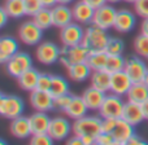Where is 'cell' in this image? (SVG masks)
Listing matches in <instances>:
<instances>
[{"mask_svg":"<svg viewBox=\"0 0 148 145\" xmlns=\"http://www.w3.org/2000/svg\"><path fill=\"white\" fill-rule=\"evenodd\" d=\"M126 97H127V101L136 102V104H143L146 100H148V87L143 82L133 83V86L130 87Z\"/></svg>","mask_w":148,"mask_h":145,"instance_id":"obj_28","label":"cell"},{"mask_svg":"<svg viewBox=\"0 0 148 145\" xmlns=\"http://www.w3.org/2000/svg\"><path fill=\"white\" fill-rule=\"evenodd\" d=\"M140 33L148 36V17H147V18H143V21H142V25H140Z\"/></svg>","mask_w":148,"mask_h":145,"instance_id":"obj_47","label":"cell"},{"mask_svg":"<svg viewBox=\"0 0 148 145\" xmlns=\"http://www.w3.org/2000/svg\"><path fill=\"white\" fill-rule=\"evenodd\" d=\"M116 122H117V119H114V118H103L101 131H103V132L112 133L113 128H114V126H116Z\"/></svg>","mask_w":148,"mask_h":145,"instance_id":"obj_42","label":"cell"},{"mask_svg":"<svg viewBox=\"0 0 148 145\" xmlns=\"http://www.w3.org/2000/svg\"><path fill=\"white\" fill-rule=\"evenodd\" d=\"M23 5H25L26 16H29V17H34L43 8L40 0H23Z\"/></svg>","mask_w":148,"mask_h":145,"instance_id":"obj_38","label":"cell"},{"mask_svg":"<svg viewBox=\"0 0 148 145\" xmlns=\"http://www.w3.org/2000/svg\"><path fill=\"white\" fill-rule=\"evenodd\" d=\"M49 93L52 95V97H59L61 95L69 93V83L68 80L61 75H52V84L49 88Z\"/></svg>","mask_w":148,"mask_h":145,"instance_id":"obj_30","label":"cell"},{"mask_svg":"<svg viewBox=\"0 0 148 145\" xmlns=\"http://www.w3.org/2000/svg\"><path fill=\"white\" fill-rule=\"evenodd\" d=\"M43 7H47V8H52L53 5L57 4V0H40Z\"/></svg>","mask_w":148,"mask_h":145,"instance_id":"obj_48","label":"cell"},{"mask_svg":"<svg viewBox=\"0 0 148 145\" xmlns=\"http://www.w3.org/2000/svg\"><path fill=\"white\" fill-rule=\"evenodd\" d=\"M66 69H68V76H69V79L73 82H77V83L84 82L92 74V69L88 66V64L86 61L74 64L72 66L66 67Z\"/></svg>","mask_w":148,"mask_h":145,"instance_id":"obj_24","label":"cell"},{"mask_svg":"<svg viewBox=\"0 0 148 145\" xmlns=\"http://www.w3.org/2000/svg\"><path fill=\"white\" fill-rule=\"evenodd\" d=\"M116 16H117V9L113 7V4L107 3V4L101 5L100 8L95 9L92 23L104 29V30H110L114 26Z\"/></svg>","mask_w":148,"mask_h":145,"instance_id":"obj_10","label":"cell"},{"mask_svg":"<svg viewBox=\"0 0 148 145\" xmlns=\"http://www.w3.org/2000/svg\"><path fill=\"white\" fill-rule=\"evenodd\" d=\"M17 52H20V44H18L17 39L7 35L1 36L0 39V62L5 65L9 61L10 57Z\"/></svg>","mask_w":148,"mask_h":145,"instance_id":"obj_21","label":"cell"},{"mask_svg":"<svg viewBox=\"0 0 148 145\" xmlns=\"http://www.w3.org/2000/svg\"><path fill=\"white\" fill-rule=\"evenodd\" d=\"M43 31L31 18L18 27V38L26 46H38L43 39Z\"/></svg>","mask_w":148,"mask_h":145,"instance_id":"obj_7","label":"cell"},{"mask_svg":"<svg viewBox=\"0 0 148 145\" xmlns=\"http://www.w3.org/2000/svg\"><path fill=\"white\" fill-rule=\"evenodd\" d=\"M107 31L108 30H104V29L91 23L84 29V36L82 44L86 47L90 53L105 51L107 43L110 38Z\"/></svg>","mask_w":148,"mask_h":145,"instance_id":"obj_1","label":"cell"},{"mask_svg":"<svg viewBox=\"0 0 148 145\" xmlns=\"http://www.w3.org/2000/svg\"><path fill=\"white\" fill-rule=\"evenodd\" d=\"M123 51H125V43L122 39L110 36L105 47V52L108 54H122Z\"/></svg>","mask_w":148,"mask_h":145,"instance_id":"obj_35","label":"cell"},{"mask_svg":"<svg viewBox=\"0 0 148 145\" xmlns=\"http://www.w3.org/2000/svg\"><path fill=\"white\" fill-rule=\"evenodd\" d=\"M39 73L36 69L30 67L29 70H26L23 74H21L17 78V83L18 87L22 88L26 92H31L34 89H36V84H38V79H39Z\"/></svg>","mask_w":148,"mask_h":145,"instance_id":"obj_27","label":"cell"},{"mask_svg":"<svg viewBox=\"0 0 148 145\" xmlns=\"http://www.w3.org/2000/svg\"><path fill=\"white\" fill-rule=\"evenodd\" d=\"M72 10H73L74 21L82 23V25L92 23L94 14H95V8H92L84 0H78V1L74 3V5L72 7Z\"/></svg>","mask_w":148,"mask_h":145,"instance_id":"obj_16","label":"cell"},{"mask_svg":"<svg viewBox=\"0 0 148 145\" xmlns=\"http://www.w3.org/2000/svg\"><path fill=\"white\" fill-rule=\"evenodd\" d=\"M122 1H126V3H133V4H134V3H135L136 0H122Z\"/></svg>","mask_w":148,"mask_h":145,"instance_id":"obj_53","label":"cell"},{"mask_svg":"<svg viewBox=\"0 0 148 145\" xmlns=\"http://www.w3.org/2000/svg\"><path fill=\"white\" fill-rule=\"evenodd\" d=\"M135 14L136 13H133L129 9H118L113 29L121 34H126V33L133 31L136 26V16Z\"/></svg>","mask_w":148,"mask_h":145,"instance_id":"obj_14","label":"cell"},{"mask_svg":"<svg viewBox=\"0 0 148 145\" xmlns=\"http://www.w3.org/2000/svg\"><path fill=\"white\" fill-rule=\"evenodd\" d=\"M66 143L69 145H83L82 138H81V136H78V135H75V133L70 135L69 138L66 139Z\"/></svg>","mask_w":148,"mask_h":145,"instance_id":"obj_44","label":"cell"},{"mask_svg":"<svg viewBox=\"0 0 148 145\" xmlns=\"http://www.w3.org/2000/svg\"><path fill=\"white\" fill-rule=\"evenodd\" d=\"M120 1H122V0H107V3H109V4H117Z\"/></svg>","mask_w":148,"mask_h":145,"instance_id":"obj_51","label":"cell"},{"mask_svg":"<svg viewBox=\"0 0 148 145\" xmlns=\"http://www.w3.org/2000/svg\"><path fill=\"white\" fill-rule=\"evenodd\" d=\"M84 1L88 3L92 8H95V9H97V8H100L101 5L107 4V0H84Z\"/></svg>","mask_w":148,"mask_h":145,"instance_id":"obj_46","label":"cell"},{"mask_svg":"<svg viewBox=\"0 0 148 145\" xmlns=\"http://www.w3.org/2000/svg\"><path fill=\"white\" fill-rule=\"evenodd\" d=\"M51 10H52L55 27L61 29L74 21L72 8H69L66 4H60V3H57L56 5H53V7L51 8Z\"/></svg>","mask_w":148,"mask_h":145,"instance_id":"obj_18","label":"cell"},{"mask_svg":"<svg viewBox=\"0 0 148 145\" xmlns=\"http://www.w3.org/2000/svg\"><path fill=\"white\" fill-rule=\"evenodd\" d=\"M142 105V110H143V114H144V118L146 119H148V100H146V101L143 102Z\"/></svg>","mask_w":148,"mask_h":145,"instance_id":"obj_49","label":"cell"},{"mask_svg":"<svg viewBox=\"0 0 148 145\" xmlns=\"http://www.w3.org/2000/svg\"><path fill=\"white\" fill-rule=\"evenodd\" d=\"M134 10H135L136 16L140 18L148 17V0H136L134 3Z\"/></svg>","mask_w":148,"mask_h":145,"instance_id":"obj_40","label":"cell"},{"mask_svg":"<svg viewBox=\"0 0 148 145\" xmlns=\"http://www.w3.org/2000/svg\"><path fill=\"white\" fill-rule=\"evenodd\" d=\"M51 84H52V75H51V74H47V73H40V74H39L36 89H40V91L48 92L49 88H51Z\"/></svg>","mask_w":148,"mask_h":145,"instance_id":"obj_39","label":"cell"},{"mask_svg":"<svg viewBox=\"0 0 148 145\" xmlns=\"http://www.w3.org/2000/svg\"><path fill=\"white\" fill-rule=\"evenodd\" d=\"M73 96H74V95L69 92V93L61 95V96H59V97H55V99H53V110H55V112L65 113V110L68 109L70 101H72Z\"/></svg>","mask_w":148,"mask_h":145,"instance_id":"obj_36","label":"cell"},{"mask_svg":"<svg viewBox=\"0 0 148 145\" xmlns=\"http://www.w3.org/2000/svg\"><path fill=\"white\" fill-rule=\"evenodd\" d=\"M33 18V21L42 29V30H48L53 26V17H52L51 8L43 7Z\"/></svg>","mask_w":148,"mask_h":145,"instance_id":"obj_29","label":"cell"},{"mask_svg":"<svg viewBox=\"0 0 148 145\" xmlns=\"http://www.w3.org/2000/svg\"><path fill=\"white\" fill-rule=\"evenodd\" d=\"M87 112H88V106H87L86 101L83 100V97L74 95L68 109L65 110V114H66V117L72 118V119H78V118L84 117L87 114Z\"/></svg>","mask_w":148,"mask_h":145,"instance_id":"obj_23","label":"cell"},{"mask_svg":"<svg viewBox=\"0 0 148 145\" xmlns=\"http://www.w3.org/2000/svg\"><path fill=\"white\" fill-rule=\"evenodd\" d=\"M135 133L134 131V126L130 125L127 120H125L123 118H118L116 126L112 131V135L114 138L116 143L118 145H125L127 144V141L130 140V138Z\"/></svg>","mask_w":148,"mask_h":145,"instance_id":"obj_19","label":"cell"},{"mask_svg":"<svg viewBox=\"0 0 148 145\" xmlns=\"http://www.w3.org/2000/svg\"><path fill=\"white\" fill-rule=\"evenodd\" d=\"M84 29L82 23L73 21L69 25L60 29V40L64 46H75L83 42Z\"/></svg>","mask_w":148,"mask_h":145,"instance_id":"obj_11","label":"cell"},{"mask_svg":"<svg viewBox=\"0 0 148 145\" xmlns=\"http://www.w3.org/2000/svg\"><path fill=\"white\" fill-rule=\"evenodd\" d=\"M127 144H130V145H147L148 143L144 140V139H142L139 135L134 133V135L130 138V140L127 141Z\"/></svg>","mask_w":148,"mask_h":145,"instance_id":"obj_43","label":"cell"},{"mask_svg":"<svg viewBox=\"0 0 148 145\" xmlns=\"http://www.w3.org/2000/svg\"><path fill=\"white\" fill-rule=\"evenodd\" d=\"M30 104L35 112H46L49 113L53 110V97L49 92L34 89L30 92Z\"/></svg>","mask_w":148,"mask_h":145,"instance_id":"obj_13","label":"cell"},{"mask_svg":"<svg viewBox=\"0 0 148 145\" xmlns=\"http://www.w3.org/2000/svg\"><path fill=\"white\" fill-rule=\"evenodd\" d=\"M123 106H125V101L122 100V96L110 92L109 95L105 96L104 102L100 106L99 115L101 118H114V119H118V118L122 117Z\"/></svg>","mask_w":148,"mask_h":145,"instance_id":"obj_5","label":"cell"},{"mask_svg":"<svg viewBox=\"0 0 148 145\" xmlns=\"http://www.w3.org/2000/svg\"><path fill=\"white\" fill-rule=\"evenodd\" d=\"M74 0H57V3H60V4H70V3H73Z\"/></svg>","mask_w":148,"mask_h":145,"instance_id":"obj_50","label":"cell"},{"mask_svg":"<svg viewBox=\"0 0 148 145\" xmlns=\"http://www.w3.org/2000/svg\"><path fill=\"white\" fill-rule=\"evenodd\" d=\"M101 117H96V115H84L82 118L74 119L73 122V133L78 136H95L96 138L100 132H101Z\"/></svg>","mask_w":148,"mask_h":145,"instance_id":"obj_2","label":"cell"},{"mask_svg":"<svg viewBox=\"0 0 148 145\" xmlns=\"http://www.w3.org/2000/svg\"><path fill=\"white\" fill-rule=\"evenodd\" d=\"M5 71L8 75L17 79L21 74H23L26 70L33 67V59L26 52H17L9 59V61L4 65Z\"/></svg>","mask_w":148,"mask_h":145,"instance_id":"obj_6","label":"cell"},{"mask_svg":"<svg viewBox=\"0 0 148 145\" xmlns=\"http://www.w3.org/2000/svg\"><path fill=\"white\" fill-rule=\"evenodd\" d=\"M108 61V53L105 51L101 52H94V53H88L86 62L88 64V66L94 70H103L105 69V65Z\"/></svg>","mask_w":148,"mask_h":145,"instance_id":"obj_32","label":"cell"},{"mask_svg":"<svg viewBox=\"0 0 148 145\" xmlns=\"http://www.w3.org/2000/svg\"><path fill=\"white\" fill-rule=\"evenodd\" d=\"M9 14L10 18H18L26 16L25 12V5H23V0H5V4L3 5Z\"/></svg>","mask_w":148,"mask_h":145,"instance_id":"obj_31","label":"cell"},{"mask_svg":"<svg viewBox=\"0 0 148 145\" xmlns=\"http://www.w3.org/2000/svg\"><path fill=\"white\" fill-rule=\"evenodd\" d=\"M8 18H10L9 14L7 13L5 8L1 7V9H0V27H4L5 23L8 22Z\"/></svg>","mask_w":148,"mask_h":145,"instance_id":"obj_45","label":"cell"},{"mask_svg":"<svg viewBox=\"0 0 148 145\" xmlns=\"http://www.w3.org/2000/svg\"><path fill=\"white\" fill-rule=\"evenodd\" d=\"M51 119L52 118H49V115L46 112H35L34 114H31L29 117V120H30L33 133L48 132Z\"/></svg>","mask_w":148,"mask_h":145,"instance_id":"obj_25","label":"cell"},{"mask_svg":"<svg viewBox=\"0 0 148 145\" xmlns=\"http://www.w3.org/2000/svg\"><path fill=\"white\" fill-rule=\"evenodd\" d=\"M96 144L97 145H114L117 143H116V140H114L112 133L103 132L101 131V132L96 136Z\"/></svg>","mask_w":148,"mask_h":145,"instance_id":"obj_41","label":"cell"},{"mask_svg":"<svg viewBox=\"0 0 148 145\" xmlns=\"http://www.w3.org/2000/svg\"><path fill=\"white\" fill-rule=\"evenodd\" d=\"M110 79H112V74L108 73L105 69L94 70L90 76L91 86L103 92H110Z\"/></svg>","mask_w":148,"mask_h":145,"instance_id":"obj_26","label":"cell"},{"mask_svg":"<svg viewBox=\"0 0 148 145\" xmlns=\"http://www.w3.org/2000/svg\"><path fill=\"white\" fill-rule=\"evenodd\" d=\"M25 102L17 95L0 93V114L7 119H13L22 115Z\"/></svg>","mask_w":148,"mask_h":145,"instance_id":"obj_3","label":"cell"},{"mask_svg":"<svg viewBox=\"0 0 148 145\" xmlns=\"http://www.w3.org/2000/svg\"><path fill=\"white\" fill-rule=\"evenodd\" d=\"M9 130H10V133L14 138L21 139V140L27 139L33 135V130H31L29 117H25V115H20L17 118L10 119Z\"/></svg>","mask_w":148,"mask_h":145,"instance_id":"obj_17","label":"cell"},{"mask_svg":"<svg viewBox=\"0 0 148 145\" xmlns=\"http://www.w3.org/2000/svg\"><path fill=\"white\" fill-rule=\"evenodd\" d=\"M143 83H144V84H146V86L148 87V71H147L146 76H144V79H143Z\"/></svg>","mask_w":148,"mask_h":145,"instance_id":"obj_52","label":"cell"},{"mask_svg":"<svg viewBox=\"0 0 148 145\" xmlns=\"http://www.w3.org/2000/svg\"><path fill=\"white\" fill-rule=\"evenodd\" d=\"M125 71L131 78L133 83H139L143 82L144 76L148 71V66L139 54H130L126 57V65Z\"/></svg>","mask_w":148,"mask_h":145,"instance_id":"obj_9","label":"cell"},{"mask_svg":"<svg viewBox=\"0 0 148 145\" xmlns=\"http://www.w3.org/2000/svg\"><path fill=\"white\" fill-rule=\"evenodd\" d=\"M125 65H126V59L122 54H108L105 70L110 74L122 71V70H125Z\"/></svg>","mask_w":148,"mask_h":145,"instance_id":"obj_33","label":"cell"},{"mask_svg":"<svg viewBox=\"0 0 148 145\" xmlns=\"http://www.w3.org/2000/svg\"><path fill=\"white\" fill-rule=\"evenodd\" d=\"M125 120H127L130 125H133L134 127H136L138 125H140L146 118H144L143 110H142V105L136 104V102H131V101H126L125 106H123V112H122V117Z\"/></svg>","mask_w":148,"mask_h":145,"instance_id":"obj_20","label":"cell"},{"mask_svg":"<svg viewBox=\"0 0 148 145\" xmlns=\"http://www.w3.org/2000/svg\"><path fill=\"white\" fill-rule=\"evenodd\" d=\"M30 144L33 145H52L55 140L51 138L48 132H42V133H33L30 136Z\"/></svg>","mask_w":148,"mask_h":145,"instance_id":"obj_37","label":"cell"},{"mask_svg":"<svg viewBox=\"0 0 148 145\" xmlns=\"http://www.w3.org/2000/svg\"><path fill=\"white\" fill-rule=\"evenodd\" d=\"M131 86H133V80L125 70L112 74V79H110V92L112 93L125 96L127 95Z\"/></svg>","mask_w":148,"mask_h":145,"instance_id":"obj_15","label":"cell"},{"mask_svg":"<svg viewBox=\"0 0 148 145\" xmlns=\"http://www.w3.org/2000/svg\"><path fill=\"white\" fill-rule=\"evenodd\" d=\"M133 46H134L136 54L148 59V36L147 35L140 33L138 36H135Z\"/></svg>","mask_w":148,"mask_h":145,"instance_id":"obj_34","label":"cell"},{"mask_svg":"<svg viewBox=\"0 0 148 145\" xmlns=\"http://www.w3.org/2000/svg\"><path fill=\"white\" fill-rule=\"evenodd\" d=\"M69 118V117H68ZM65 117H55L51 119L48 133L55 141L66 140L73 132V125Z\"/></svg>","mask_w":148,"mask_h":145,"instance_id":"obj_12","label":"cell"},{"mask_svg":"<svg viewBox=\"0 0 148 145\" xmlns=\"http://www.w3.org/2000/svg\"><path fill=\"white\" fill-rule=\"evenodd\" d=\"M105 96H107V92H103L92 86L86 88L83 91V93H82V97L86 101L88 110H97V112H99L101 104L104 102Z\"/></svg>","mask_w":148,"mask_h":145,"instance_id":"obj_22","label":"cell"},{"mask_svg":"<svg viewBox=\"0 0 148 145\" xmlns=\"http://www.w3.org/2000/svg\"><path fill=\"white\" fill-rule=\"evenodd\" d=\"M61 48L52 42H40L36 46L35 57L43 65H53L60 60Z\"/></svg>","mask_w":148,"mask_h":145,"instance_id":"obj_8","label":"cell"},{"mask_svg":"<svg viewBox=\"0 0 148 145\" xmlns=\"http://www.w3.org/2000/svg\"><path fill=\"white\" fill-rule=\"evenodd\" d=\"M88 53L90 52L82 43L75 46H64L60 52L59 62H61V65L65 67H69L78 62H84L88 57Z\"/></svg>","mask_w":148,"mask_h":145,"instance_id":"obj_4","label":"cell"}]
</instances>
